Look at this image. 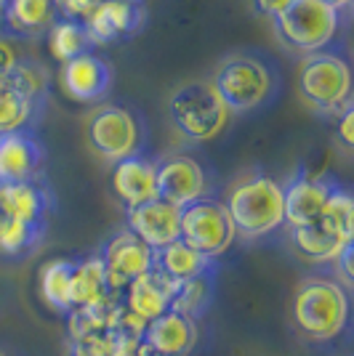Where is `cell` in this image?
I'll return each instance as SVG.
<instances>
[{
  "mask_svg": "<svg viewBox=\"0 0 354 356\" xmlns=\"http://www.w3.org/2000/svg\"><path fill=\"white\" fill-rule=\"evenodd\" d=\"M295 332L311 343L336 341L352 322L349 287L336 277H307L295 284L291 300Z\"/></svg>",
  "mask_w": 354,
  "mask_h": 356,
  "instance_id": "1",
  "label": "cell"
},
{
  "mask_svg": "<svg viewBox=\"0 0 354 356\" xmlns=\"http://www.w3.org/2000/svg\"><path fill=\"white\" fill-rule=\"evenodd\" d=\"M224 208L235 223V232L245 239L266 237L285 226L282 186L269 176H251L237 181L226 194Z\"/></svg>",
  "mask_w": 354,
  "mask_h": 356,
  "instance_id": "2",
  "label": "cell"
},
{
  "mask_svg": "<svg viewBox=\"0 0 354 356\" xmlns=\"http://www.w3.org/2000/svg\"><path fill=\"white\" fill-rule=\"evenodd\" d=\"M168 112L181 136L190 141H213L229 122V109L219 99L216 88L206 80L187 83L171 93Z\"/></svg>",
  "mask_w": 354,
  "mask_h": 356,
  "instance_id": "3",
  "label": "cell"
},
{
  "mask_svg": "<svg viewBox=\"0 0 354 356\" xmlns=\"http://www.w3.org/2000/svg\"><path fill=\"white\" fill-rule=\"evenodd\" d=\"M298 93L320 112H344L352 93L349 64L336 54H311L298 67Z\"/></svg>",
  "mask_w": 354,
  "mask_h": 356,
  "instance_id": "4",
  "label": "cell"
},
{
  "mask_svg": "<svg viewBox=\"0 0 354 356\" xmlns=\"http://www.w3.org/2000/svg\"><path fill=\"white\" fill-rule=\"evenodd\" d=\"M275 27L285 45L304 54H314L336 38L339 11L323 0H295L282 14L275 16Z\"/></svg>",
  "mask_w": 354,
  "mask_h": 356,
  "instance_id": "5",
  "label": "cell"
},
{
  "mask_svg": "<svg viewBox=\"0 0 354 356\" xmlns=\"http://www.w3.org/2000/svg\"><path fill=\"white\" fill-rule=\"evenodd\" d=\"M237 232L229 213L219 200H197L192 205L181 208V242L192 250L219 261L232 248Z\"/></svg>",
  "mask_w": 354,
  "mask_h": 356,
  "instance_id": "6",
  "label": "cell"
},
{
  "mask_svg": "<svg viewBox=\"0 0 354 356\" xmlns=\"http://www.w3.org/2000/svg\"><path fill=\"white\" fill-rule=\"evenodd\" d=\"M210 86L216 88L219 99L229 112H248L266 102L272 90V77L259 59L232 56L216 70Z\"/></svg>",
  "mask_w": 354,
  "mask_h": 356,
  "instance_id": "7",
  "label": "cell"
},
{
  "mask_svg": "<svg viewBox=\"0 0 354 356\" xmlns=\"http://www.w3.org/2000/svg\"><path fill=\"white\" fill-rule=\"evenodd\" d=\"M86 138L91 149L104 157L107 163H120L128 160L133 154H139L141 147V134H139V122L133 115L123 106H99L91 112L86 122Z\"/></svg>",
  "mask_w": 354,
  "mask_h": 356,
  "instance_id": "8",
  "label": "cell"
},
{
  "mask_svg": "<svg viewBox=\"0 0 354 356\" xmlns=\"http://www.w3.org/2000/svg\"><path fill=\"white\" fill-rule=\"evenodd\" d=\"M99 255L107 274V287L112 296H123V290L133 280H139L155 266V250L147 248L139 237H133L128 229L109 239Z\"/></svg>",
  "mask_w": 354,
  "mask_h": 356,
  "instance_id": "9",
  "label": "cell"
},
{
  "mask_svg": "<svg viewBox=\"0 0 354 356\" xmlns=\"http://www.w3.org/2000/svg\"><path fill=\"white\" fill-rule=\"evenodd\" d=\"M155 184H157V200H165L178 210L197 200H206L208 194V178L203 165L184 154L155 163Z\"/></svg>",
  "mask_w": 354,
  "mask_h": 356,
  "instance_id": "10",
  "label": "cell"
},
{
  "mask_svg": "<svg viewBox=\"0 0 354 356\" xmlns=\"http://www.w3.org/2000/svg\"><path fill=\"white\" fill-rule=\"evenodd\" d=\"M200 322L176 312H165L147 322L141 348L147 356H190L200 341Z\"/></svg>",
  "mask_w": 354,
  "mask_h": 356,
  "instance_id": "11",
  "label": "cell"
},
{
  "mask_svg": "<svg viewBox=\"0 0 354 356\" xmlns=\"http://www.w3.org/2000/svg\"><path fill=\"white\" fill-rule=\"evenodd\" d=\"M125 221L133 237H139L152 250L181 239V210L165 200H149L139 208H128Z\"/></svg>",
  "mask_w": 354,
  "mask_h": 356,
  "instance_id": "12",
  "label": "cell"
},
{
  "mask_svg": "<svg viewBox=\"0 0 354 356\" xmlns=\"http://www.w3.org/2000/svg\"><path fill=\"white\" fill-rule=\"evenodd\" d=\"M43 168V147L27 131L0 136V184L38 181Z\"/></svg>",
  "mask_w": 354,
  "mask_h": 356,
  "instance_id": "13",
  "label": "cell"
},
{
  "mask_svg": "<svg viewBox=\"0 0 354 356\" xmlns=\"http://www.w3.org/2000/svg\"><path fill=\"white\" fill-rule=\"evenodd\" d=\"M176 284L174 280H168L165 274H162L160 268H149L147 274H141L139 280H133L125 290H123V306L133 314V316H139L141 322H152V319H157L160 314L168 312V306H171V298L176 293Z\"/></svg>",
  "mask_w": 354,
  "mask_h": 356,
  "instance_id": "14",
  "label": "cell"
},
{
  "mask_svg": "<svg viewBox=\"0 0 354 356\" xmlns=\"http://www.w3.org/2000/svg\"><path fill=\"white\" fill-rule=\"evenodd\" d=\"M336 189V184L323 181V178L298 176L288 186H282V202H285V223L291 229L298 226H309L320 221L325 210V202L330 192Z\"/></svg>",
  "mask_w": 354,
  "mask_h": 356,
  "instance_id": "15",
  "label": "cell"
},
{
  "mask_svg": "<svg viewBox=\"0 0 354 356\" xmlns=\"http://www.w3.org/2000/svg\"><path fill=\"white\" fill-rule=\"evenodd\" d=\"M109 83H112V70L96 54H80L64 61L61 67V86L75 102H99L109 90Z\"/></svg>",
  "mask_w": 354,
  "mask_h": 356,
  "instance_id": "16",
  "label": "cell"
},
{
  "mask_svg": "<svg viewBox=\"0 0 354 356\" xmlns=\"http://www.w3.org/2000/svg\"><path fill=\"white\" fill-rule=\"evenodd\" d=\"M112 189L118 200L128 208H139L149 200H157V184H155V163L133 154L128 160L115 163L112 170Z\"/></svg>",
  "mask_w": 354,
  "mask_h": 356,
  "instance_id": "17",
  "label": "cell"
},
{
  "mask_svg": "<svg viewBox=\"0 0 354 356\" xmlns=\"http://www.w3.org/2000/svg\"><path fill=\"white\" fill-rule=\"evenodd\" d=\"M115 298L107 287V274H104L102 255H88L83 261H75L72 284H70V303L72 312H93L109 306Z\"/></svg>",
  "mask_w": 354,
  "mask_h": 356,
  "instance_id": "18",
  "label": "cell"
},
{
  "mask_svg": "<svg viewBox=\"0 0 354 356\" xmlns=\"http://www.w3.org/2000/svg\"><path fill=\"white\" fill-rule=\"evenodd\" d=\"M51 205H54L51 194L38 181L0 184V213L11 221L48 223Z\"/></svg>",
  "mask_w": 354,
  "mask_h": 356,
  "instance_id": "19",
  "label": "cell"
},
{
  "mask_svg": "<svg viewBox=\"0 0 354 356\" xmlns=\"http://www.w3.org/2000/svg\"><path fill=\"white\" fill-rule=\"evenodd\" d=\"M141 22V14L133 3H123V0H102L86 19L83 27L88 32L91 43H109L125 32H133Z\"/></svg>",
  "mask_w": 354,
  "mask_h": 356,
  "instance_id": "20",
  "label": "cell"
},
{
  "mask_svg": "<svg viewBox=\"0 0 354 356\" xmlns=\"http://www.w3.org/2000/svg\"><path fill=\"white\" fill-rule=\"evenodd\" d=\"M291 239H293L295 250L301 252L307 261H314V264H336L339 255L352 242L349 239L339 237L333 229H328L323 221H314L309 226H298V229H291Z\"/></svg>",
  "mask_w": 354,
  "mask_h": 356,
  "instance_id": "21",
  "label": "cell"
},
{
  "mask_svg": "<svg viewBox=\"0 0 354 356\" xmlns=\"http://www.w3.org/2000/svg\"><path fill=\"white\" fill-rule=\"evenodd\" d=\"M155 268H160L162 274L174 282H187V280L200 277L210 268H219V264L192 250L187 242L176 239V242L165 245L160 250H155Z\"/></svg>",
  "mask_w": 354,
  "mask_h": 356,
  "instance_id": "22",
  "label": "cell"
},
{
  "mask_svg": "<svg viewBox=\"0 0 354 356\" xmlns=\"http://www.w3.org/2000/svg\"><path fill=\"white\" fill-rule=\"evenodd\" d=\"M216 277H219V268H210V271L200 274V277L178 282L168 312L184 314V316H190L194 322H200L208 314V309H210L213 296H216Z\"/></svg>",
  "mask_w": 354,
  "mask_h": 356,
  "instance_id": "23",
  "label": "cell"
},
{
  "mask_svg": "<svg viewBox=\"0 0 354 356\" xmlns=\"http://www.w3.org/2000/svg\"><path fill=\"white\" fill-rule=\"evenodd\" d=\"M72 271H75V261H70V258H56V261H48L40 268V277H38L43 300L56 314H61V316H67V314L72 312V303H70Z\"/></svg>",
  "mask_w": 354,
  "mask_h": 356,
  "instance_id": "24",
  "label": "cell"
},
{
  "mask_svg": "<svg viewBox=\"0 0 354 356\" xmlns=\"http://www.w3.org/2000/svg\"><path fill=\"white\" fill-rule=\"evenodd\" d=\"M59 3L56 0H8L6 6V22L16 32H43L51 30V24L56 22Z\"/></svg>",
  "mask_w": 354,
  "mask_h": 356,
  "instance_id": "25",
  "label": "cell"
},
{
  "mask_svg": "<svg viewBox=\"0 0 354 356\" xmlns=\"http://www.w3.org/2000/svg\"><path fill=\"white\" fill-rule=\"evenodd\" d=\"M48 45H51V54L54 59L64 61L75 59L80 54H88L91 38L83 22H75V19H67V22H54L51 30H48Z\"/></svg>",
  "mask_w": 354,
  "mask_h": 356,
  "instance_id": "26",
  "label": "cell"
},
{
  "mask_svg": "<svg viewBox=\"0 0 354 356\" xmlns=\"http://www.w3.org/2000/svg\"><path fill=\"white\" fill-rule=\"evenodd\" d=\"M45 237V223H24V221H6L0 223V252L8 258H24L32 252L40 239Z\"/></svg>",
  "mask_w": 354,
  "mask_h": 356,
  "instance_id": "27",
  "label": "cell"
},
{
  "mask_svg": "<svg viewBox=\"0 0 354 356\" xmlns=\"http://www.w3.org/2000/svg\"><path fill=\"white\" fill-rule=\"evenodd\" d=\"M32 106L35 102L19 93L8 77H0V136L24 131V125L30 122Z\"/></svg>",
  "mask_w": 354,
  "mask_h": 356,
  "instance_id": "28",
  "label": "cell"
},
{
  "mask_svg": "<svg viewBox=\"0 0 354 356\" xmlns=\"http://www.w3.org/2000/svg\"><path fill=\"white\" fill-rule=\"evenodd\" d=\"M320 221L328 226V229H333L339 237L354 239V200L352 194L346 192V189H333L330 197H328V202H325V210L323 216H320Z\"/></svg>",
  "mask_w": 354,
  "mask_h": 356,
  "instance_id": "29",
  "label": "cell"
},
{
  "mask_svg": "<svg viewBox=\"0 0 354 356\" xmlns=\"http://www.w3.org/2000/svg\"><path fill=\"white\" fill-rule=\"evenodd\" d=\"M339 136H341V141H344L346 147H354V109H352V104L341 112Z\"/></svg>",
  "mask_w": 354,
  "mask_h": 356,
  "instance_id": "30",
  "label": "cell"
},
{
  "mask_svg": "<svg viewBox=\"0 0 354 356\" xmlns=\"http://www.w3.org/2000/svg\"><path fill=\"white\" fill-rule=\"evenodd\" d=\"M291 3H295V0H253V6H256V11L259 14H264V16H275L277 14H282Z\"/></svg>",
  "mask_w": 354,
  "mask_h": 356,
  "instance_id": "31",
  "label": "cell"
},
{
  "mask_svg": "<svg viewBox=\"0 0 354 356\" xmlns=\"http://www.w3.org/2000/svg\"><path fill=\"white\" fill-rule=\"evenodd\" d=\"M16 64H19V61H16L14 45L8 43V40H0V77H6Z\"/></svg>",
  "mask_w": 354,
  "mask_h": 356,
  "instance_id": "32",
  "label": "cell"
},
{
  "mask_svg": "<svg viewBox=\"0 0 354 356\" xmlns=\"http://www.w3.org/2000/svg\"><path fill=\"white\" fill-rule=\"evenodd\" d=\"M323 3H328L330 8H336V11H344V8H349L352 6V0H323Z\"/></svg>",
  "mask_w": 354,
  "mask_h": 356,
  "instance_id": "33",
  "label": "cell"
},
{
  "mask_svg": "<svg viewBox=\"0 0 354 356\" xmlns=\"http://www.w3.org/2000/svg\"><path fill=\"white\" fill-rule=\"evenodd\" d=\"M6 6H8V0H0V14L6 11Z\"/></svg>",
  "mask_w": 354,
  "mask_h": 356,
  "instance_id": "34",
  "label": "cell"
},
{
  "mask_svg": "<svg viewBox=\"0 0 354 356\" xmlns=\"http://www.w3.org/2000/svg\"><path fill=\"white\" fill-rule=\"evenodd\" d=\"M0 356H16V354H8V351H0Z\"/></svg>",
  "mask_w": 354,
  "mask_h": 356,
  "instance_id": "35",
  "label": "cell"
},
{
  "mask_svg": "<svg viewBox=\"0 0 354 356\" xmlns=\"http://www.w3.org/2000/svg\"><path fill=\"white\" fill-rule=\"evenodd\" d=\"M123 3H136V0H123Z\"/></svg>",
  "mask_w": 354,
  "mask_h": 356,
  "instance_id": "36",
  "label": "cell"
}]
</instances>
